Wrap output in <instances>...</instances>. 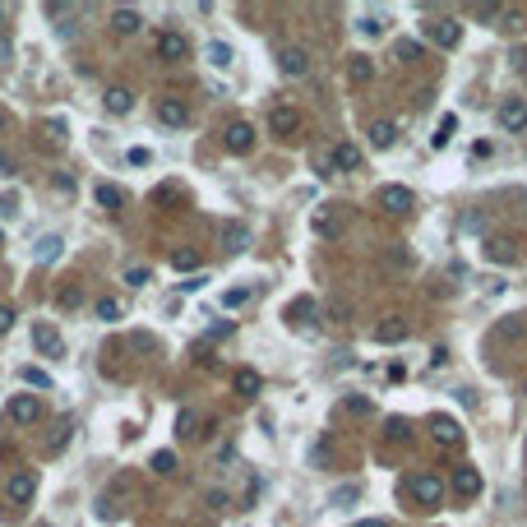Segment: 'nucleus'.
<instances>
[{
    "label": "nucleus",
    "instance_id": "obj_43",
    "mask_svg": "<svg viewBox=\"0 0 527 527\" xmlns=\"http://www.w3.org/2000/svg\"><path fill=\"white\" fill-rule=\"evenodd\" d=\"M389 435H393V439H407V435H412V426H407L403 417H393V421H389Z\"/></svg>",
    "mask_w": 527,
    "mask_h": 527
},
{
    "label": "nucleus",
    "instance_id": "obj_44",
    "mask_svg": "<svg viewBox=\"0 0 527 527\" xmlns=\"http://www.w3.org/2000/svg\"><path fill=\"white\" fill-rule=\"evenodd\" d=\"M14 319H19V315H14V306H0V333H10Z\"/></svg>",
    "mask_w": 527,
    "mask_h": 527
},
{
    "label": "nucleus",
    "instance_id": "obj_16",
    "mask_svg": "<svg viewBox=\"0 0 527 527\" xmlns=\"http://www.w3.org/2000/svg\"><path fill=\"white\" fill-rule=\"evenodd\" d=\"M329 153H333V171H361V162H365L356 143H333Z\"/></svg>",
    "mask_w": 527,
    "mask_h": 527
},
{
    "label": "nucleus",
    "instance_id": "obj_41",
    "mask_svg": "<svg viewBox=\"0 0 527 527\" xmlns=\"http://www.w3.org/2000/svg\"><path fill=\"white\" fill-rule=\"evenodd\" d=\"M356 495H361V486H356V481H351V486H338V490H333V505H351Z\"/></svg>",
    "mask_w": 527,
    "mask_h": 527
},
{
    "label": "nucleus",
    "instance_id": "obj_42",
    "mask_svg": "<svg viewBox=\"0 0 527 527\" xmlns=\"http://www.w3.org/2000/svg\"><path fill=\"white\" fill-rule=\"evenodd\" d=\"M19 213V195H0V218H14Z\"/></svg>",
    "mask_w": 527,
    "mask_h": 527
},
{
    "label": "nucleus",
    "instance_id": "obj_46",
    "mask_svg": "<svg viewBox=\"0 0 527 527\" xmlns=\"http://www.w3.org/2000/svg\"><path fill=\"white\" fill-rule=\"evenodd\" d=\"M333 458V444H329V439H319V444H315V462H329Z\"/></svg>",
    "mask_w": 527,
    "mask_h": 527
},
{
    "label": "nucleus",
    "instance_id": "obj_17",
    "mask_svg": "<svg viewBox=\"0 0 527 527\" xmlns=\"http://www.w3.org/2000/svg\"><path fill=\"white\" fill-rule=\"evenodd\" d=\"M157 56H162V60H186V56H190L186 33H176V28H171V33H162V37H157Z\"/></svg>",
    "mask_w": 527,
    "mask_h": 527
},
{
    "label": "nucleus",
    "instance_id": "obj_13",
    "mask_svg": "<svg viewBox=\"0 0 527 527\" xmlns=\"http://www.w3.org/2000/svg\"><path fill=\"white\" fill-rule=\"evenodd\" d=\"M379 204H384L389 213H412V204H417V195L407 186H384L379 190Z\"/></svg>",
    "mask_w": 527,
    "mask_h": 527
},
{
    "label": "nucleus",
    "instance_id": "obj_27",
    "mask_svg": "<svg viewBox=\"0 0 527 527\" xmlns=\"http://www.w3.org/2000/svg\"><path fill=\"white\" fill-rule=\"evenodd\" d=\"M56 306H60V310H79V306H84V287H79V282H65L60 292H56Z\"/></svg>",
    "mask_w": 527,
    "mask_h": 527
},
{
    "label": "nucleus",
    "instance_id": "obj_18",
    "mask_svg": "<svg viewBox=\"0 0 527 527\" xmlns=\"http://www.w3.org/2000/svg\"><path fill=\"white\" fill-rule=\"evenodd\" d=\"M93 199H98L107 213H121V209H125V190L111 186V181H98V186H93Z\"/></svg>",
    "mask_w": 527,
    "mask_h": 527
},
{
    "label": "nucleus",
    "instance_id": "obj_28",
    "mask_svg": "<svg viewBox=\"0 0 527 527\" xmlns=\"http://www.w3.org/2000/svg\"><path fill=\"white\" fill-rule=\"evenodd\" d=\"M527 333V315H509V319H500V329H495V338H523Z\"/></svg>",
    "mask_w": 527,
    "mask_h": 527
},
{
    "label": "nucleus",
    "instance_id": "obj_2",
    "mask_svg": "<svg viewBox=\"0 0 527 527\" xmlns=\"http://www.w3.org/2000/svg\"><path fill=\"white\" fill-rule=\"evenodd\" d=\"M495 121H500V130H505V134H523L527 130V102L523 98H505V102H500V111H495Z\"/></svg>",
    "mask_w": 527,
    "mask_h": 527
},
{
    "label": "nucleus",
    "instance_id": "obj_9",
    "mask_svg": "<svg viewBox=\"0 0 527 527\" xmlns=\"http://www.w3.org/2000/svg\"><path fill=\"white\" fill-rule=\"evenodd\" d=\"M33 347L42 351V356H60V351H65V342H60V333H56L46 319H37V324H33Z\"/></svg>",
    "mask_w": 527,
    "mask_h": 527
},
{
    "label": "nucleus",
    "instance_id": "obj_5",
    "mask_svg": "<svg viewBox=\"0 0 527 527\" xmlns=\"http://www.w3.org/2000/svg\"><path fill=\"white\" fill-rule=\"evenodd\" d=\"M310 231H315L319 241H338V231H342V222H338V204H319V209L310 213Z\"/></svg>",
    "mask_w": 527,
    "mask_h": 527
},
{
    "label": "nucleus",
    "instance_id": "obj_29",
    "mask_svg": "<svg viewBox=\"0 0 527 527\" xmlns=\"http://www.w3.org/2000/svg\"><path fill=\"white\" fill-rule=\"evenodd\" d=\"M407 338V324L403 319H384L379 329H375V342H403Z\"/></svg>",
    "mask_w": 527,
    "mask_h": 527
},
{
    "label": "nucleus",
    "instance_id": "obj_23",
    "mask_svg": "<svg viewBox=\"0 0 527 527\" xmlns=\"http://www.w3.org/2000/svg\"><path fill=\"white\" fill-rule=\"evenodd\" d=\"M111 28H116V33H139L143 28V19H139V10H111Z\"/></svg>",
    "mask_w": 527,
    "mask_h": 527
},
{
    "label": "nucleus",
    "instance_id": "obj_31",
    "mask_svg": "<svg viewBox=\"0 0 527 527\" xmlns=\"http://www.w3.org/2000/svg\"><path fill=\"white\" fill-rule=\"evenodd\" d=\"M204 56H209L213 70H227V65H231V46H227V42H209V46H204Z\"/></svg>",
    "mask_w": 527,
    "mask_h": 527
},
{
    "label": "nucleus",
    "instance_id": "obj_33",
    "mask_svg": "<svg viewBox=\"0 0 527 527\" xmlns=\"http://www.w3.org/2000/svg\"><path fill=\"white\" fill-rule=\"evenodd\" d=\"M148 467H153L157 476H171V472H176V453H171V449H157V453H153V462H148Z\"/></svg>",
    "mask_w": 527,
    "mask_h": 527
},
{
    "label": "nucleus",
    "instance_id": "obj_49",
    "mask_svg": "<svg viewBox=\"0 0 527 527\" xmlns=\"http://www.w3.org/2000/svg\"><path fill=\"white\" fill-rule=\"evenodd\" d=\"M347 412H356V417H365V412H370V403H365V398H347Z\"/></svg>",
    "mask_w": 527,
    "mask_h": 527
},
{
    "label": "nucleus",
    "instance_id": "obj_6",
    "mask_svg": "<svg viewBox=\"0 0 527 527\" xmlns=\"http://www.w3.org/2000/svg\"><path fill=\"white\" fill-rule=\"evenodd\" d=\"M301 125H306V116H301L297 107H273L268 111V130L273 134H287V139H292V134H301Z\"/></svg>",
    "mask_w": 527,
    "mask_h": 527
},
{
    "label": "nucleus",
    "instance_id": "obj_19",
    "mask_svg": "<svg viewBox=\"0 0 527 527\" xmlns=\"http://www.w3.org/2000/svg\"><path fill=\"white\" fill-rule=\"evenodd\" d=\"M453 490H458L462 500H476V495H481V472H476V467H458V472H453Z\"/></svg>",
    "mask_w": 527,
    "mask_h": 527
},
{
    "label": "nucleus",
    "instance_id": "obj_48",
    "mask_svg": "<svg viewBox=\"0 0 527 527\" xmlns=\"http://www.w3.org/2000/svg\"><path fill=\"white\" fill-rule=\"evenodd\" d=\"M5 130H14V111L0 102V134H5Z\"/></svg>",
    "mask_w": 527,
    "mask_h": 527
},
{
    "label": "nucleus",
    "instance_id": "obj_40",
    "mask_svg": "<svg viewBox=\"0 0 527 527\" xmlns=\"http://www.w3.org/2000/svg\"><path fill=\"white\" fill-rule=\"evenodd\" d=\"M315 176H324V181H333V176H338V171H333V153H319V157H315Z\"/></svg>",
    "mask_w": 527,
    "mask_h": 527
},
{
    "label": "nucleus",
    "instance_id": "obj_47",
    "mask_svg": "<svg viewBox=\"0 0 527 527\" xmlns=\"http://www.w3.org/2000/svg\"><path fill=\"white\" fill-rule=\"evenodd\" d=\"M398 56H403V60H417L421 46H417V42H398Z\"/></svg>",
    "mask_w": 527,
    "mask_h": 527
},
{
    "label": "nucleus",
    "instance_id": "obj_32",
    "mask_svg": "<svg viewBox=\"0 0 527 527\" xmlns=\"http://www.w3.org/2000/svg\"><path fill=\"white\" fill-rule=\"evenodd\" d=\"M93 315H98L102 324H116V319H121V301H116V297H102L98 306H93Z\"/></svg>",
    "mask_w": 527,
    "mask_h": 527
},
{
    "label": "nucleus",
    "instance_id": "obj_11",
    "mask_svg": "<svg viewBox=\"0 0 527 527\" xmlns=\"http://www.w3.org/2000/svg\"><path fill=\"white\" fill-rule=\"evenodd\" d=\"M412 495H417L426 509H435L439 500H444V481H439V476H430V472H421L417 481H412Z\"/></svg>",
    "mask_w": 527,
    "mask_h": 527
},
{
    "label": "nucleus",
    "instance_id": "obj_39",
    "mask_svg": "<svg viewBox=\"0 0 527 527\" xmlns=\"http://www.w3.org/2000/svg\"><path fill=\"white\" fill-rule=\"evenodd\" d=\"M176 435H181V439H190V435H195V412H190V407L181 412V417H176Z\"/></svg>",
    "mask_w": 527,
    "mask_h": 527
},
{
    "label": "nucleus",
    "instance_id": "obj_22",
    "mask_svg": "<svg viewBox=\"0 0 527 527\" xmlns=\"http://www.w3.org/2000/svg\"><path fill=\"white\" fill-rule=\"evenodd\" d=\"M347 79H351V84H370V79H375V60H370V56H351V60H347Z\"/></svg>",
    "mask_w": 527,
    "mask_h": 527
},
{
    "label": "nucleus",
    "instance_id": "obj_37",
    "mask_svg": "<svg viewBox=\"0 0 527 527\" xmlns=\"http://www.w3.org/2000/svg\"><path fill=\"white\" fill-rule=\"evenodd\" d=\"M148 278H153V268H143V264L125 268V282H130V287H148Z\"/></svg>",
    "mask_w": 527,
    "mask_h": 527
},
{
    "label": "nucleus",
    "instance_id": "obj_24",
    "mask_svg": "<svg viewBox=\"0 0 527 527\" xmlns=\"http://www.w3.org/2000/svg\"><path fill=\"white\" fill-rule=\"evenodd\" d=\"M264 389V379H259V370H250V365H241V370H236V393L241 398H254Z\"/></svg>",
    "mask_w": 527,
    "mask_h": 527
},
{
    "label": "nucleus",
    "instance_id": "obj_25",
    "mask_svg": "<svg viewBox=\"0 0 527 527\" xmlns=\"http://www.w3.org/2000/svg\"><path fill=\"white\" fill-rule=\"evenodd\" d=\"M60 250H65V241H60V236H42V241H37V250H33V259H37V264H51V259H60Z\"/></svg>",
    "mask_w": 527,
    "mask_h": 527
},
{
    "label": "nucleus",
    "instance_id": "obj_30",
    "mask_svg": "<svg viewBox=\"0 0 527 527\" xmlns=\"http://www.w3.org/2000/svg\"><path fill=\"white\" fill-rule=\"evenodd\" d=\"M171 268H181V273H195V268H199V250H190V245L171 250Z\"/></svg>",
    "mask_w": 527,
    "mask_h": 527
},
{
    "label": "nucleus",
    "instance_id": "obj_51",
    "mask_svg": "<svg viewBox=\"0 0 527 527\" xmlns=\"http://www.w3.org/2000/svg\"><path fill=\"white\" fill-rule=\"evenodd\" d=\"M356 527H389L384 518H365V523H356Z\"/></svg>",
    "mask_w": 527,
    "mask_h": 527
},
{
    "label": "nucleus",
    "instance_id": "obj_50",
    "mask_svg": "<svg viewBox=\"0 0 527 527\" xmlns=\"http://www.w3.org/2000/svg\"><path fill=\"white\" fill-rule=\"evenodd\" d=\"M0 176H14V162H10L5 153H0Z\"/></svg>",
    "mask_w": 527,
    "mask_h": 527
},
{
    "label": "nucleus",
    "instance_id": "obj_14",
    "mask_svg": "<svg viewBox=\"0 0 527 527\" xmlns=\"http://www.w3.org/2000/svg\"><path fill=\"white\" fill-rule=\"evenodd\" d=\"M5 495H10L14 505H28V500L37 495V472H14L10 486H5Z\"/></svg>",
    "mask_w": 527,
    "mask_h": 527
},
{
    "label": "nucleus",
    "instance_id": "obj_35",
    "mask_svg": "<svg viewBox=\"0 0 527 527\" xmlns=\"http://www.w3.org/2000/svg\"><path fill=\"white\" fill-rule=\"evenodd\" d=\"M60 143H65V125H60V121H46L42 125V148H60Z\"/></svg>",
    "mask_w": 527,
    "mask_h": 527
},
{
    "label": "nucleus",
    "instance_id": "obj_7",
    "mask_svg": "<svg viewBox=\"0 0 527 527\" xmlns=\"http://www.w3.org/2000/svg\"><path fill=\"white\" fill-rule=\"evenodd\" d=\"M481 254H486L490 264H514V259H518V241H514V236H486Z\"/></svg>",
    "mask_w": 527,
    "mask_h": 527
},
{
    "label": "nucleus",
    "instance_id": "obj_36",
    "mask_svg": "<svg viewBox=\"0 0 527 527\" xmlns=\"http://www.w3.org/2000/svg\"><path fill=\"white\" fill-rule=\"evenodd\" d=\"M453 134H458V116H444V121H439V130H435V148H444Z\"/></svg>",
    "mask_w": 527,
    "mask_h": 527
},
{
    "label": "nucleus",
    "instance_id": "obj_8",
    "mask_svg": "<svg viewBox=\"0 0 527 527\" xmlns=\"http://www.w3.org/2000/svg\"><path fill=\"white\" fill-rule=\"evenodd\" d=\"M222 143H227V153H250L254 148V130L245 121H231L227 130H222Z\"/></svg>",
    "mask_w": 527,
    "mask_h": 527
},
{
    "label": "nucleus",
    "instance_id": "obj_3",
    "mask_svg": "<svg viewBox=\"0 0 527 527\" xmlns=\"http://www.w3.org/2000/svg\"><path fill=\"white\" fill-rule=\"evenodd\" d=\"M310 60H315V56H310V51H306V46H297V42H287V46H278V70H282V74H292V79L310 74Z\"/></svg>",
    "mask_w": 527,
    "mask_h": 527
},
{
    "label": "nucleus",
    "instance_id": "obj_38",
    "mask_svg": "<svg viewBox=\"0 0 527 527\" xmlns=\"http://www.w3.org/2000/svg\"><path fill=\"white\" fill-rule=\"evenodd\" d=\"M356 28H361L365 37H379V33H384V23L375 19V14H361V19H356Z\"/></svg>",
    "mask_w": 527,
    "mask_h": 527
},
{
    "label": "nucleus",
    "instance_id": "obj_15",
    "mask_svg": "<svg viewBox=\"0 0 527 527\" xmlns=\"http://www.w3.org/2000/svg\"><path fill=\"white\" fill-rule=\"evenodd\" d=\"M102 107H107L111 116H130V111H134V93H130V88H121V84H111L107 93H102Z\"/></svg>",
    "mask_w": 527,
    "mask_h": 527
},
{
    "label": "nucleus",
    "instance_id": "obj_20",
    "mask_svg": "<svg viewBox=\"0 0 527 527\" xmlns=\"http://www.w3.org/2000/svg\"><path fill=\"white\" fill-rule=\"evenodd\" d=\"M245 245H250V231L241 227V222H227V227H222V250H245Z\"/></svg>",
    "mask_w": 527,
    "mask_h": 527
},
{
    "label": "nucleus",
    "instance_id": "obj_53",
    "mask_svg": "<svg viewBox=\"0 0 527 527\" xmlns=\"http://www.w3.org/2000/svg\"><path fill=\"white\" fill-rule=\"evenodd\" d=\"M0 51H5V46H0Z\"/></svg>",
    "mask_w": 527,
    "mask_h": 527
},
{
    "label": "nucleus",
    "instance_id": "obj_26",
    "mask_svg": "<svg viewBox=\"0 0 527 527\" xmlns=\"http://www.w3.org/2000/svg\"><path fill=\"white\" fill-rule=\"evenodd\" d=\"M254 301V287H227V292H222V306L227 310H245Z\"/></svg>",
    "mask_w": 527,
    "mask_h": 527
},
{
    "label": "nucleus",
    "instance_id": "obj_10",
    "mask_svg": "<svg viewBox=\"0 0 527 527\" xmlns=\"http://www.w3.org/2000/svg\"><path fill=\"white\" fill-rule=\"evenodd\" d=\"M430 439L444 444V449H453V444H462V426L453 417H430Z\"/></svg>",
    "mask_w": 527,
    "mask_h": 527
},
{
    "label": "nucleus",
    "instance_id": "obj_12",
    "mask_svg": "<svg viewBox=\"0 0 527 527\" xmlns=\"http://www.w3.org/2000/svg\"><path fill=\"white\" fill-rule=\"evenodd\" d=\"M157 121L171 125V130H181V125H190V107L181 98H162L157 102Z\"/></svg>",
    "mask_w": 527,
    "mask_h": 527
},
{
    "label": "nucleus",
    "instance_id": "obj_34",
    "mask_svg": "<svg viewBox=\"0 0 527 527\" xmlns=\"http://www.w3.org/2000/svg\"><path fill=\"white\" fill-rule=\"evenodd\" d=\"M19 379H23V384H33V389H51V375H46V370H37V365H23V370H19Z\"/></svg>",
    "mask_w": 527,
    "mask_h": 527
},
{
    "label": "nucleus",
    "instance_id": "obj_4",
    "mask_svg": "<svg viewBox=\"0 0 527 527\" xmlns=\"http://www.w3.org/2000/svg\"><path fill=\"white\" fill-rule=\"evenodd\" d=\"M426 37H430L435 46H444V51H453V46L462 42V23L449 19V14H444V19H430V23H426Z\"/></svg>",
    "mask_w": 527,
    "mask_h": 527
},
{
    "label": "nucleus",
    "instance_id": "obj_52",
    "mask_svg": "<svg viewBox=\"0 0 527 527\" xmlns=\"http://www.w3.org/2000/svg\"><path fill=\"white\" fill-rule=\"evenodd\" d=\"M0 19H5V10H0Z\"/></svg>",
    "mask_w": 527,
    "mask_h": 527
},
{
    "label": "nucleus",
    "instance_id": "obj_21",
    "mask_svg": "<svg viewBox=\"0 0 527 527\" xmlns=\"http://www.w3.org/2000/svg\"><path fill=\"white\" fill-rule=\"evenodd\" d=\"M398 125L393 121H370V148H393Z\"/></svg>",
    "mask_w": 527,
    "mask_h": 527
},
{
    "label": "nucleus",
    "instance_id": "obj_45",
    "mask_svg": "<svg viewBox=\"0 0 527 527\" xmlns=\"http://www.w3.org/2000/svg\"><path fill=\"white\" fill-rule=\"evenodd\" d=\"M125 157H130L134 167H148V162H153V153H148V148H130V153H125Z\"/></svg>",
    "mask_w": 527,
    "mask_h": 527
},
{
    "label": "nucleus",
    "instance_id": "obj_1",
    "mask_svg": "<svg viewBox=\"0 0 527 527\" xmlns=\"http://www.w3.org/2000/svg\"><path fill=\"white\" fill-rule=\"evenodd\" d=\"M5 412H10L14 426H37V421L46 417V412H42V398H37V393H14Z\"/></svg>",
    "mask_w": 527,
    "mask_h": 527
}]
</instances>
